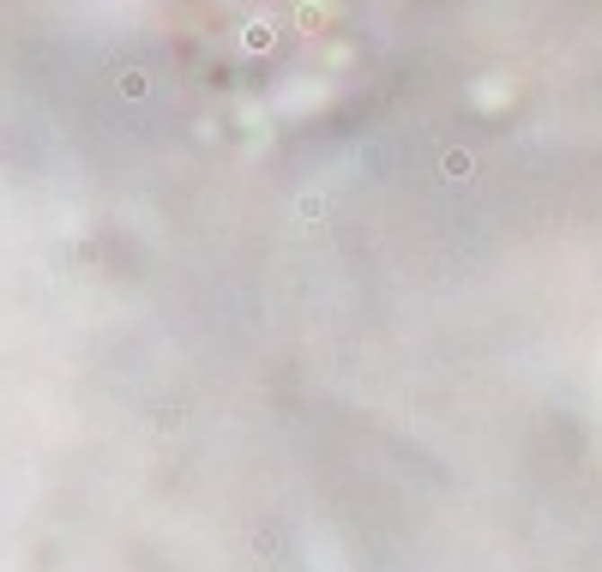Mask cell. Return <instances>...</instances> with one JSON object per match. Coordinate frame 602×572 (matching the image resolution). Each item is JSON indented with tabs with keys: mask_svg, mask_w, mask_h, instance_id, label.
<instances>
[{
	"mask_svg": "<svg viewBox=\"0 0 602 572\" xmlns=\"http://www.w3.org/2000/svg\"><path fill=\"white\" fill-rule=\"evenodd\" d=\"M476 175V157L464 151V145H446L440 151V181H452V187H464V181Z\"/></svg>",
	"mask_w": 602,
	"mask_h": 572,
	"instance_id": "cell-1",
	"label": "cell"
},
{
	"mask_svg": "<svg viewBox=\"0 0 602 572\" xmlns=\"http://www.w3.org/2000/svg\"><path fill=\"white\" fill-rule=\"evenodd\" d=\"M296 223H301V229H320V223H325V193H320V187H301V193H296Z\"/></svg>",
	"mask_w": 602,
	"mask_h": 572,
	"instance_id": "cell-2",
	"label": "cell"
},
{
	"mask_svg": "<svg viewBox=\"0 0 602 572\" xmlns=\"http://www.w3.org/2000/svg\"><path fill=\"white\" fill-rule=\"evenodd\" d=\"M271 42H278V24H271V19L247 24V49H271Z\"/></svg>",
	"mask_w": 602,
	"mask_h": 572,
	"instance_id": "cell-3",
	"label": "cell"
},
{
	"mask_svg": "<svg viewBox=\"0 0 602 572\" xmlns=\"http://www.w3.org/2000/svg\"><path fill=\"white\" fill-rule=\"evenodd\" d=\"M120 91H127V97H145V73H120Z\"/></svg>",
	"mask_w": 602,
	"mask_h": 572,
	"instance_id": "cell-4",
	"label": "cell"
}]
</instances>
